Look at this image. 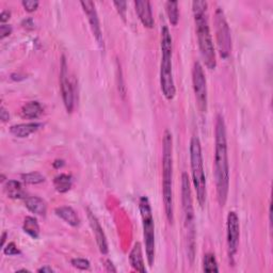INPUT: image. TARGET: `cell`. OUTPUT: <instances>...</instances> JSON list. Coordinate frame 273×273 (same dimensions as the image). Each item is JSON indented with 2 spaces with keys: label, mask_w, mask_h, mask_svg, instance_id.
<instances>
[{
  "label": "cell",
  "mask_w": 273,
  "mask_h": 273,
  "mask_svg": "<svg viewBox=\"0 0 273 273\" xmlns=\"http://www.w3.org/2000/svg\"><path fill=\"white\" fill-rule=\"evenodd\" d=\"M215 179L218 202L221 207H224L229 189V167L227 126L221 114L217 115L215 128Z\"/></svg>",
  "instance_id": "cell-1"
},
{
  "label": "cell",
  "mask_w": 273,
  "mask_h": 273,
  "mask_svg": "<svg viewBox=\"0 0 273 273\" xmlns=\"http://www.w3.org/2000/svg\"><path fill=\"white\" fill-rule=\"evenodd\" d=\"M207 5L208 4L206 1L195 0V1L192 2V11L201 56L207 68H209V70H215L217 66V59L214 41L209 28Z\"/></svg>",
  "instance_id": "cell-2"
},
{
  "label": "cell",
  "mask_w": 273,
  "mask_h": 273,
  "mask_svg": "<svg viewBox=\"0 0 273 273\" xmlns=\"http://www.w3.org/2000/svg\"><path fill=\"white\" fill-rule=\"evenodd\" d=\"M173 138L168 129L162 138V199L168 221H174L173 203Z\"/></svg>",
  "instance_id": "cell-3"
},
{
  "label": "cell",
  "mask_w": 273,
  "mask_h": 273,
  "mask_svg": "<svg viewBox=\"0 0 273 273\" xmlns=\"http://www.w3.org/2000/svg\"><path fill=\"white\" fill-rule=\"evenodd\" d=\"M173 44L172 37L167 26L161 29V63H160V87L163 96L168 100L175 97L176 88L173 78Z\"/></svg>",
  "instance_id": "cell-4"
},
{
  "label": "cell",
  "mask_w": 273,
  "mask_h": 273,
  "mask_svg": "<svg viewBox=\"0 0 273 273\" xmlns=\"http://www.w3.org/2000/svg\"><path fill=\"white\" fill-rule=\"evenodd\" d=\"M182 205L183 214V227L187 239V253L191 263H193L195 255V218L192 201V192L190 188V181L187 173L182 175Z\"/></svg>",
  "instance_id": "cell-5"
},
{
  "label": "cell",
  "mask_w": 273,
  "mask_h": 273,
  "mask_svg": "<svg viewBox=\"0 0 273 273\" xmlns=\"http://www.w3.org/2000/svg\"><path fill=\"white\" fill-rule=\"evenodd\" d=\"M190 162L192 182L196 192L197 203L201 207H204L207 199L206 175H205L202 146L199 136H193L190 141Z\"/></svg>",
  "instance_id": "cell-6"
},
{
  "label": "cell",
  "mask_w": 273,
  "mask_h": 273,
  "mask_svg": "<svg viewBox=\"0 0 273 273\" xmlns=\"http://www.w3.org/2000/svg\"><path fill=\"white\" fill-rule=\"evenodd\" d=\"M139 210L142 218L143 237L145 243V253L149 267H152L155 262L156 244H155V223L152 213L151 203L146 196H142L139 201Z\"/></svg>",
  "instance_id": "cell-7"
},
{
  "label": "cell",
  "mask_w": 273,
  "mask_h": 273,
  "mask_svg": "<svg viewBox=\"0 0 273 273\" xmlns=\"http://www.w3.org/2000/svg\"><path fill=\"white\" fill-rule=\"evenodd\" d=\"M215 29L218 51L222 59H228L231 52V36L227 17L221 8H218L215 13Z\"/></svg>",
  "instance_id": "cell-8"
},
{
  "label": "cell",
  "mask_w": 273,
  "mask_h": 273,
  "mask_svg": "<svg viewBox=\"0 0 273 273\" xmlns=\"http://www.w3.org/2000/svg\"><path fill=\"white\" fill-rule=\"evenodd\" d=\"M192 84L195 94V98L201 112H206L208 107V92L207 83L203 66L199 61H195L192 68Z\"/></svg>",
  "instance_id": "cell-9"
},
{
  "label": "cell",
  "mask_w": 273,
  "mask_h": 273,
  "mask_svg": "<svg viewBox=\"0 0 273 273\" xmlns=\"http://www.w3.org/2000/svg\"><path fill=\"white\" fill-rule=\"evenodd\" d=\"M227 229L228 256L230 261H233L238 251L239 237H240V224H239V218L235 211H229L228 215Z\"/></svg>",
  "instance_id": "cell-10"
},
{
  "label": "cell",
  "mask_w": 273,
  "mask_h": 273,
  "mask_svg": "<svg viewBox=\"0 0 273 273\" xmlns=\"http://www.w3.org/2000/svg\"><path fill=\"white\" fill-rule=\"evenodd\" d=\"M60 67V88L61 93H62L63 104L65 106L66 111L71 113L74 109V89L70 78H68L70 76H68L67 63L64 56L62 57V60H61Z\"/></svg>",
  "instance_id": "cell-11"
},
{
  "label": "cell",
  "mask_w": 273,
  "mask_h": 273,
  "mask_svg": "<svg viewBox=\"0 0 273 273\" xmlns=\"http://www.w3.org/2000/svg\"><path fill=\"white\" fill-rule=\"evenodd\" d=\"M81 6H83V10L85 12V14L87 15V18L89 20V24H90L91 30L93 36L96 40L97 44L104 48V39H102V32L100 28V23H99V17L97 14V11L95 9V3L93 1H89V0H86V1H81L80 2Z\"/></svg>",
  "instance_id": "cell-12"
},
{
  "label": "cell",
  "mask_w": 273,
  "mask_h": 273,
  "mask_svg": "<svg viewBox=\"0 0 273 273\" xmlns=\"http://www.w3.org/2000/svg\"><path fill=\"white\" fill-rule=\"evenodd\" d=\"M87 213H88L89 222H90L93 234L95 236V239H96V243L98 245L100 253L106 255L109 252V247H108V241H107V237L105 235V231L102 229L96 216H95L90 209H87Z\"/></svg>",
  "instance_id": "cell-13"
},
{
  "label": "cell",
  "mask_w": 273,
  "mask_h": 273,
  "mask_svg": "<svg viewBox=\"0 0 273 273\" xmlns=\"http://www.w3.org/2000/svg\"><path fill=\"white\" fill-rule=\"evenodd\" d=\"M135 6L136 14H138L142 25L149 29L153 28L155 22L153 17L151 2L147 1V0H138V1H135Z\"/></svg>",
  "instance_id": "cell-14"
},
{
  "label": "cell",
  "mask_w": 273,
  "mask_h": 273,
  "mask_svg": "<svg viewBox=\"0 0 273 273\" xmlns=\"http://www.w3.org/2000/svg\"><path fill=\"white\" fill-rule=\"evenodd\" d=\"M42 126L41 123H24V124L13 125L10 128V133L16 138L23 139L38 132Z\"/></svg>",
  "instance_id": "cell-15"
},
{
  "label": "cell",
  "mask_w": 273,
  "mask_h": 273,
  "mask_svg": "<svg viewBox=\"0 0 273 273\" xmlns=\"http://www.w3.org/2000/svg\"><path fill=\"white\" fill-rule=\"evenodd\" d=\"M129 263H131L132 267L135 270L141 273H146L144 259H143L142 253V245L140 242H136L131 253H129Z\"/></svg>",
  "instance_id": "cell-16"
},
{
  "label": "cell",
  "mask_w": 273,
  "mask_h": 273,
  "mask_svg": "<svg viewBox=\"0 0 273 273\" xmlns=\"http://www.w3.org/2000/svg\"><path fill=\"white\" fill-rule=\"evenodd\" d=\"M25 205L32 214L45 217L47 213V204L40 196H28L25 199Z\"/></svg>",
  "instance_id": "cell-17"
},
{
  "label": "cell",
  "mask_w": 273,
  "mask_h": 273,
  "mask_svg": "<svg viewBox=\"0 0 273 273\" xmlns=\"http://www.w3.org/2000/svg\"><path fill=\"white\" fill-rule=\"evenodd\" d=\"M56 215L61 218V219L64 220L67 224H70L73 228H77L80 224V219L77 215L76 211H75L70 206H61L56 208L54 210Z\"/></svg>",
  "instance_id": "cell-18"
},
{
  "label": "cell",
  "mask_w": 273,
  "mask_h": 273,
  "mask_svg": "<svg viewBox=\"0 0 273 273\" xmlns=\"http://www.w3.org/2000/svg\"><path fill=\"white\" fill-rule=\"evenodd\" d=\"M42 113L43 107L41 106L39 101H29L22 107V115L26 119H38Z\"/></svg>",
  "instance_id": "cell-19"
},
{
  "label": "cell",
  "mask_w": 273,
  "mask_h": 273,
  "mask_svg": "<svg viewBox=\"0 0 273 273\" xmlns=\"http://www.w3.org/2000/svg\"><path fill=\"white\" fill-rule=\"evenodd\" d=\"M4 191L10 199H24L25 191L22 183L17 181H8L4 185Z\"/></svg>",
  "instance_id": "cell-20"
},
{
  "label": "cell",
  "mask_w": 273,
  "mask_h": 273,
  "mask_svg": "<svg viewBox=\"0 0 273 273\" xmlns=\"http://www.w3.org/2000/svg\"><path fill=\"white\" fill-rule=\"evenodd\" d=\"M53 186L59 193H66L73 186V179L68 174H60L54 177Z\"/></svg>",
  "instance_id": "cell-21"
},
{
  "label": "cell",
  "mask_w": 273,
  "mask_h": 273,
  "mask_svg": "<svg viewBox=\"0 0 273 273\" xmlns=\"http://www.w3.org/2000/svg\"><path fill=\"white\" fill-rule=\"evenodd\" d=\"M23 229L26 234H28L33 239H38L40 236V225L38 223V220L34 217L28 216L25 218L23 223Z\"/></svg>",
  "instance_id": "cell-22"
},
{
  "label": "cell",
  "mask_w": 273,
  "mask_h": 273,
  "mask_svg": "<svg viewBox=\"0 0 273 273\" xmlns=\"http://www.w3.org/2000/svg\"><path fill=\"white\" fill-rule=\"evenodd\" d=\"M166 11L168 18L172 26L179 24L180 12H179V2L177 1H167L166 2Z\"/></svg>",
  "instance_id": "cell-23"
},
{
  "label": "cell",
  "mask_w": 273,
  "mask_h": 273,
  "mask_svg": "<svg viewBox=\"0 0 273 273\" xmlns=\"http://www.w3.org/2000/svg\"><path fill=\"white\" fill-rule=\"evenodd\" d=\"M203 270L205 272H219V267H218V263L215 254L213 253L205 254Z\"/></svg>",
  "instance_id": "cell-24"
},
{
  "label": "cell",
  "mask_w": 273,
  "mask_h": 273,
  "mask_svg": "<svg viewBox=\"0 0 273 273\" xmlns=\"http://www.w3.org/2000/svg\"><path fill=\"white\" fill-rule=\"evenodd\" d=\"M22 180L26 183H30V185H38V183H41L45 181V176L39 172H30L27 174H23Z\"/></svg>",
  "instance_id": "cell-25"
},
{
  "label": "cell",
  "mask_w": 273,
  "mask_h": 273,
  "mask_svg": "<svg viewBox=\"0 0 273 273\" xmlns=\"http://www.w3.org/2000/svg\"><path fill=\"white\" fill-rule=\"evenodd\" d=\"M71 264L73 267L77 268L79 270H88L90 269V262L85 258H73L71 261Z\"/></svg>",
  "instance_id": "cell-26"
},
{
  "label": "cell",
  "mask_w": 273,
  "mask_h": 273,
  "mask_svg": "<svg viewBox=\"0 0 273 273\" xmlns=\"http://www.w3.org/2000/svg\"><path fill=\"white\" fill-rule=\"evenodd\" d=\"M3 253L8 256H15L20 254V251L18 250L14 242H10L3 248Z\"/></svg>",
  "instance_id": "cell-27"
},
{
  "label": "cell",
  "mask_w": 273,
  "mask_h": 273,
  "mask_svg": "<svg viewBox=\"0 0 273 273\" xmlns=\"http://www.w3.org/2000/svg\"><path fill=\"white\" fill-rule=\"evenodd\" d=\"M113 4H114L115 8H117L122 19L126 20V11H127L126 5H127V3L125 1H114Z\"/></svg>",
  "instance_id": "cell-28"
},
{
  "label": "cell",
  "mask_w": 273,
  "mask_h": 273,
  "mask_svg": "<svg viewBox=\"0 0 273 273\" xmlns=\"http://www.w3.org/2000/svg\"><path fill=\"white\" fill-rule=\"evenodd\" d=\"M22 4L27 12H33L38 9L40 3L37 0H24Z\"/></svg>",
  "instance_id": "cell-29"
},
{
  "label": "cell",
  "mask_w": 273,
  "mask_h": 273,
  "mask_svg": "<svg viewBox=\"0 0 273 273\" xmlns=\"http://www.w3.org/2000/svg\"><path fill=\"white\" fill-rule=\"evenodd\" d=\"M11 33H12V27L10 25L2 24L0 26V39L3 40L4 38L9 37Z\"/></svg>",
  "instance_id": "cell-30"
},
{
  "label": "cell",
  "mask_w": 273,
  "mask_h": 273,
  "mask_svg": "<svg viewBox=\"0 0 273 273\" xmlns=\"http://www.w3.org/2000/svg\"><path fill=\"white\" fill-rule=\"evenodd\" d=\"M0 119H1L2 122H8L10 120L9 111L3 106L0 107Z\"/></svg>",
  "instance_id": "cell-31"
},
{
  "label": "cell",
  "mask_w": 273,
  "mask_h": 273,
  "mask_svg": "<svg viewBox=\"0 0 273 273\" xmlns=\"http://www.w3.org/2000/svg\"><path fill=\"white\" fill-rule=\"evenodd\" d=\"M11 16V12L8 10H4L1 12V14H0V22L2 24H4L5 22H8Z\"/></svg>",
  "instance_id": "cell-32"
},
{
  "label": "cell",
  "mask_w": 273,
  "mask_h": 273,
  "mask_svg": "<svg viewBox=\"0 0 273 273\" xmlns=\"http://www.w3.org/2000/svg\"><path fill=\"white\" fill-rule=\"evenodd\" d=\"M22 25L25 27V28H27V29H33L34 28V23H33V20L31 18L24 19Z\"/></svg>",
  "instance_id": "cell-33"
},
{
  "label": "cell",
  "mask_w": 273,
  "mask_h": 273,
  "mask_svg": "<svg viewBox=\"0 0 273 273\" xmlns=\"http://www.w3.org/2000/svg\"><path fill=\"white\" fill-rule=\"evenodd\" d=\"M105 267H106V270L109 272H117V269L114 268V266L110 259H107V261H105Z\"/></svg>",
  "instance_id": "cell-34"
},
{
  "label": "cell",
  "mask_w": 273,
  "mask_h": 273,
  "mask_svg": "<svg viewBox=\"0 0 273 273\" xmlns=\"http://www.w3.org/2000/svg\"><path fill=\"white\" fill-rule=\"evenodd\" d=\"M38 272L39 273H52V272H54V270L51 267H49V266H44V267L38 269Z\"/></svg>",
  "instance_id": "cell-35"
},
{
  "label": "cell",
  "mask_w": 273,
  "mask_h": 273,
  "mask_svg": "<svg viewBox=\"0 0 273 273\" xmlns=\"http://www.w3.org/2000/svg\"><path fill=\"white\" fill-rule=\"evenodd\" d=\"M52 166H53V168L60 169V168H62L64 166V161L63 160H56L52 163Z\"/></svg>",
  "instance_id": "cell-36"
},
{
  "label": "cell",
  "mask_w": 273,
  "mask_h": 273,
  "mask_svg": "<svg viewBox=\"0 0 273 273\" xmlns=\"http://www.w3.org/2000/svg\"><path fill=\"white\" fill-rule=\"evenodd\" d=\"M6 236H8V233H6V231H3V233H2V236H1V248H2V249L4 248V242H5Z\"/></svg>",
  "instance_id": "cell-37"
},
{
  "label": "cell",
  "mask_w": 273,
  "mask_h": 273,
  "mask_svg": "<svg viewBox=\"0 0 273 273\" xmlns=\"http://www.w3.org/2000/svg\"><path fill=\"white\" fill-rule=\"evenodd\" d=\"M16 272H29V270H26V269H22V270H17Z\"/></svg>",
  "instance_id": "cell-38"
}]
</instances>
